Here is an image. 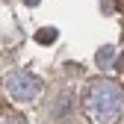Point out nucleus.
<instances>
[{
  "instance_id": "f257e3e1",
  "label": "nucleus",
  "mask_w": 124,
  "mask_h": 124,
  "mask_svg": "<svg viewBox=\"0 0 124 124\" xmlns=\"http://www.w3.org/2000/svg\"><path fill=\"white\" fill-rule=\"evenodd\" d=\"M53 36H56L53 30H41V33H39V41H41V44H50V41H53Z\"/></svg>"
}]
</instances>
